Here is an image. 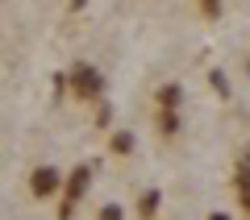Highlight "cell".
<instances>
[{
	"label": "cell",
	"instance_id": "cell-2",
	"mask_svg": "<svg viewBox=\"0 0 250 220\" xmlns=\"http://www.w3.org/2000/svg\"><path fill=\"white\" fill-rule=\"evenodd\" d=\"M54 187H59V175H54V170H38L34 175V191L38 195H50Z\"/></svg>",
	"mask_w": 250,
	"mask_h": 220
},
{
	"label": "cell",
	"instance_id": "cell-5",
	"mask_svg": "<svg viewBox=\"0 0 250 220\" xmlns=\"http://www.w3.org/2000/svg\"><path fill=\"white\" fill-rule=\"evenodd\" d=\"M208 220H229V216H221V212H217V216H208Z\"/></svg>",
	"mask_w": 250,
	"mask_h": 220
},
{
	"label": "cell",
	"instance_id": "cell-4",
	"mask_svg": "<svg viewBox=\"0 0 250 220\" xmlns=\"http://www.w3.org/2000/svg\"><path fill=\"white\" fill-rule=\"evenodd\" d=\"M242 200L250 203V175H242Z\"/></svg>",
	"mask_w": 250,
	"mask_h": 220
},
{
	"label": "cell",
	"instance_id": "cell-3",
	"mask_svg": "<svg viewBox=\"0 0 250 220\" xmlns=\"http://www.w3.org/2000/svg\"><path fill=\"white\" fill-rule=\"evenodd\" d=\"M100 220H121V208H104V212H100Z\"/></svg>",
	"mask_w": 250,
	"mask_h": 220
},
{
	"label": "cell",
	"instance_id": "cell-1",
	"mask_svg": "<svg viewBox=\"0 0 250 220\" xmlns=\"http://www.w3.org/2000/svg\"><path fill=\"white\" fill-rule=\"evenodd\" d=\"M75 92H80V96H96L100 92V75L92 67H80L75 71Z\"/></svg>",
	"mask_w": 250,
	"mask_h": 220
}]
</instances>
